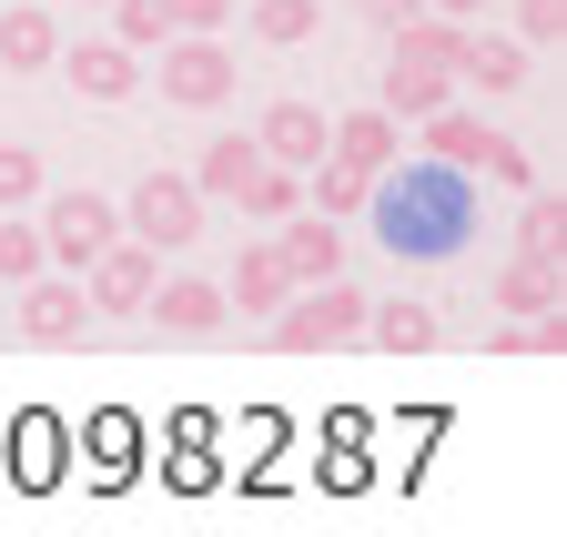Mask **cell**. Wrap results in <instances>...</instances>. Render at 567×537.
<instances>
[{"mask_svg":"<svg viewBox=\"0 0 567 537\" xmlns=\"http://www.w3.org/2000/svg\"><path fill=\"white\" fill-rule=\"evenodd\" d=\"M365 214H375V244L395 254V264H456L466 244H476V173H456V163H385L375 173V193H365Z\"/></svg>","mask_w":567,"mask_h":537,"instance_id":"1","label":"cell"},{"mask_svg":"<svg viewBox=\"0 0 567 537\" xmlns=\"http://www.w3.org/2000/svg\"><path fill=\"white\" fill-rule=\"evenodd\" d=\"M425 132V163H456V173H486V183H507V193H527L537 183V163H527V143H507V132H496V122H476V112H456V102H436V112H425L415 122Z\"/></svg>","mask_w":567,"mask_h":537,"instance_id":"2","label":"cell"},{"mask_svg":"<svg viewBox=\"0 0 567 537\" xmlns=\"http://www.w3.org/2000/svg\"><path fill=\"white\" fill-rule=\"evenodd\" d=\"M274 345H284V355H334V345H365V295H354L344 275L295 285V295L274 304Z\"/></svg>","mask_w":567,"mask_h":537,"instance_id":"3","label":"cell"},{"mask_svg":"<svg viewBox=\"0 0 567 537\" xmlns=\"http://www.w3.org/2000/svg\"><path fill=\"white\" fill-rule=\"evenodd\" d=\"M234 41L224 31H173L163 51H153V92L163 102H183V112H213V102H234Z\"/></svg>","mask_w":567,"mask_h":537,"instance_id":"4","label":"cell"},{"mask_svg":"<svg viewBox=\"0 0 567 537\" xmlns=\"http://www.w3.org/2000/svg\"><path fill=\"white\" fill-rule=\"evenodd\" d=\"M203 224H213V204L193 193V173H142V183L122 193V234H142L153 254H183Z\"/></svg>","mask_w":567,"mask_h":537,"instance_id":"5","label":"cell"},{"mask_svg":"<svg viewBox=\"0 0 567 537\" xmlns=\"http://www.w3.org/2000/svg\"><path fill=\"white\" fill-rule=\"evenodd\" d=\"M112 234H122V204H112V193H82V183L51 193V183H41V254L61 264V275H82Z\"/></svg>","mask_w":567,"mask_h":537,"instance_id":"6","label":"cell"},{"mask_svg":"<svg viewBox=\"0 0 567 537\" xmlns=\"http://www.w3.org/2000/svg\"><path fill=\"white\" fill-rule=\"evenodd\" d=\"M163 285V254L142 244V234H112L92 264H82V295H92V314H142V295Z\"/></svg>","mask_w":567,"mask_h":537,"instance_id":"7","label":"cell"},{"mask_svg":"<svg viewBox=\"0 0 567 537\" xmlns=\"http://www.w3.org/2000/svg\"><path fill=\"white\" fill-rule=\"evenodd\" d=\"M82 334H92V295H82V275L41 264V275L21 285V345H82Z\"/></svg>","mask_w":567,"mask_h":537,"instance_id":"8","label":"cell"},{"mask_svg":"<svg viewBox=\"0 0 567 537\" xmlns=\"http://www.w3.org/2000/svg\"><path fill=\"white\" fill-rule=\"evenodd\" d=\"M274 254H284V275H295V285H324V275H344V224L315 214V204H295V214L274 224Z\"/></svg>","mask_w":567,"mask_h":537,"instance_id":"9","label":"cell"},{"mask_svg":"<svg viewBox=\"0 0 567 537\" xmlns=\"http://www.w3.org/2000/svg\"><path fill=\"white\" fill-rule=\"evenodd\" d=\"M142 314H153L163 334H224V285H213V275H163L153 295H142Z\"/></svg>","mask_w":567,"mask_h":537,"instance_id":"10","label":"cell"},{"mask_svg":"<svg viewBox=\"0 0 567 537\" xmlns=\"http://www.w3.org/2000/svg\"><path fill=\"white\" fill-rule=\"evenodd\" d=\"M61 72H71V92H82V102H132V92H142V51H122V41L102 31V41H71Z\"/></svg>","mask_w":567,"mask_h":537,"instance_id":"11","label":"cell"},{"mask_svg":"<svg viewBox=\"0 0 567 537\" xmlns=\"http://www.w3.org/2000/svg\"><path fill=\"white\" fill-rule=\"evenodd\" d=\"M324 122H334V112H315V102H295V92H284V102H264V122H254V153L305 173V163L324 153Z\"/></svg>","mask_w":567,"mask_h":537,"instance_id":"12","label":"cell"},{"mask_svg":"<svg viewBox=\"0 0 567 537\" xmlns=\"http://www.w3.org/2000/svg\"><path fill=\"white\" fill-rule=\"evenodd\" d=\"M436 102H456V72H446V61H425V51H395V61H385V92H375V112L425 122Z\"/></svg>","mask_w":567,"mask_h":537,"instance_id":"13","label":"cell"},{"mask_svg":"<svg viewBox=\"0 0 567 537\" xmlns=\"http://www.w3.org/2000/svg\"><path fill=\"white\" fill-rule=\"evenodd\" d=\"M51 61H61V11L0 0V72H51Z\"/></svg>","mask_w":567,"mask_h":537,"instance_id":"14","label":"cell"},{"mask_svg":"<svg viewBox=\"0 0 567 537\" xmlns=\"http://www.w3.org/2000/svg\"><path fill=\"white\" fill-rule=\"evenodd\" d=\"M527 61H537V51H527L517 31H476V21L456 31V72H466L476 92H517V82H527Z\"/></svg>","mask_w":567,"mask_h":537,"instance_id":"15","label":"cell"},{"mask_svg":"<svg viewBox=\"0 0 567 537\" xmlns=\"http://www.w3.org/2000/svg\"><path fill=\"white\" fill-rule=\"evenodd\" d=\"M557 295H567V264H537V254H507V264L486 275V304H496V314H547Z\"/></svg>","mask_w":567,"mask_h":537,"instance_id":"16","label":"cell"},{"mask_svg":"<svg viewBox=\"0 0 567 537\" xmlns=\"http://www.w3.org/2000/svg\"><path fill=\"white\" fill-rule=\"evenodd\" d=\"M395 132H405V122H395V112H375V102H365V112H344V122H324V153H344V163H354V173H385V163H395V153H405V143H395Z\"/></svg>","mask_w":567,"mask_h":537,"instance_id":"17","label":"cell"},{"mask_svg":"<svg viewBox=\"0 0 567 537\" xmlns=\"http://www.w3.org/2000/svg\"><path fill=\"white\" fill-rule=\"evenodd\" d=\"M436 304H425V295H395V304H365V345H385V355H425V345H436Z\"/></svg>","mask_w":567,"mask_h":537,"instance_id":"18","label":"cell"},{"mask_svg":"<svg viewBox=\"0 0 567 537\" xmlns=\"http://www.w3.org/2000/svg\"><path fill=\"white\" fill-rule=\"evenodd\" d=\"M284 295H295L284 254H274V244H244V254H234V285H224V304H234V314H274Z\"/></svg>","mask_w":567,"mask_h":537,"instance_id":"19","label":"cell"},{"mask_svg":"<svg viewBox=\"0 0 567 537\" xmlns=\"http://www.w3.org/2000/svg\"><path fill=\"white\" fill-rule=\"evenodd\" d=\"M365 193H375V173H354L344 153H315V163H305V204H315V214H334V224L365 214Z\"/></svg>","mask_w":567,"mask_h":537,"instance_id":"20","label":"cell"},{"mask_svg":"<svg viewBox=\"0 0 567 537\" xmlns=\"http://www.w3.org/2000/svg\"><path fill=\"white\" fill-rule=\"evenodd\" d=\"M254 132H224V143H203V163H193V193H203V204H234V193L254 183Z\"/></svg>","mask_w":567,"mask_h":537,"instance_id":"21","label":"cell"},{"mask_svg":"<svg viewBox=\"0 0 567 537\" xmlns=\"http://www.w3.org/2000/svg\"><path fill=\"white\" fill-rule=\"evenodd\" d=\"M517 254L567 264V193H537V183H527V204H517Z\"/></svg>","mask_w":567,"mask_h":537,"instance_id":"22","label":"cell"},{"mask_svg":"<svg viewBox=\"0 0 567 537\" xmlns=\"http://www.w3.org/2000/svg\"><path fill=\"white\" fill-rule=\"evenodd\" d=\"M295 204H305V173L295 163H254V183L234 193V214H254V224H284Z\"/></svg>","mask_w":567,"mask_h":537,"instance_id":"23","label":"cell"},{"mask_svg":"<svg viewBox=\"0 0 567 537\" xmlns=\"http://www.w3.org/2000/svg\"><path fill=\"white\" fill-rule=\"evenodd\" d=\"M324 31V0H254V41L264 51H305Z\"/></svg>","mask_w":567,"mask_h":537,"instance_id":"24","label":"cell"},{"mask_svg":"<svg viewBox=\"0 0 567 537\" xmlns=\"http://www.w3.org/2000/svg\"><path fill=\"white\" fill-rule=\"evenodd\" d=\"M112 41L122 51H163L173 41V0H112Z\"/></svg>","mask_w":567,"mask_h":537,"instance_id":"25","label":"cell"},{"mask_svg":"<svg viewBox=\"0 0 567 537\" xmlns=\"http://www.w3.org/2000/svg\"><path fill=\"white\" fill-rule=\"evenodd\" d=\"M41 264H51L41 254V224H11V214H0V285H31Z\"/></svg>","mask_w":567,"mask_h":537,"instance_id":"26","label":"cell"},{"mask_svg":"<svg viewBox=\"0 0 567 537\" xmlns=\"http://www.w3.org/2000/svg\"><path fill=\"white\" fill-rule=\"evenodd\" d=\"M21 204H41V153L0 143V214H21Z\"/></svg>","mask_w":567,"mask_h":537,"instance_id":"27","label":"cell"},{"mask_svg":"<svg viewBox=\"0 0 567 537\" xmlns=\"http://www.w3.org/2000/svg\"><path fill=\"white\" fill-rule=\"evenodd\" d=\"M517 41L527 51H557L567 41V0H517Z\"/></svg>","mask_w":567,"mask_h":537,"instance_id":"28","label":"cell"},{"mask_svg":"<svg viewBox=\"0 0 567 537\" xmlns=\"http://www.w3.org/2000/svg\"><path fill=\"white\" fill-rule=\"evenodd\" d=\"M173 31H234V0H173Z\"/></svg>","mask_w":567,"mask_h":537,"instance_id":"29","label":"cell"},{"mask_svg":"<svg viewBox=\"0 0 567 537\" xmlns=\"http://www.w3.org/2000/svg\"><path fill=\"white\" fill-rule=\"evenodd\" d=\"M425 11H446V21H476V11H486V0H425Z\"/></svg>","mask_w":567,"mask_h":537,"instance_id":"30","label":"cell"}]
</instances>
